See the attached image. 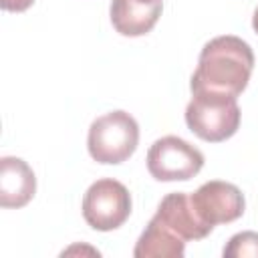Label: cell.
<instances>
[{
	"label": "cell",
	"mask_w": 258,
	"mask_h": 258,
	"mask_svg": "<svg viewBox=\"0 0 258 258\" xmlns=\"http://www.w3.org/2000/svg\"><path fill=\"white\" fill-rule=\"evenodd\" d=\"M254 52L240 36L224 34L204 44L198 69L191 75L189 89L194 91H216L238 97L252 75Z\"/></svg>",
	"instance_id": "obj_1"
},
{
	"label": "cell",
	"mask_w": 258,
	"mask_h": 258,
	"mask_svg": "<svg viewBox=\"0 0 258 258\" xmlns=\"http://www.w3.org/2000/svg\"><path fill=\"white\" fill-rule=\"evenodd\" d=\"M238 97L216 91H194L185 107V123L191 133L210 143L230 139L240 127Z\"/></svg>",
	"instance_id": "obj_2"
},
{
	"label": "cell",
	"mask_w": 258,
	"mask_h": 258,
	"mask_svg": "<svg viewBox=\"0 0 258 258\" xmlns=\"http://www.w3.org/2000/svg\"><path fill=\"white\" fill-rule=\"evenodd\" d=\"M139 143V125L127 111H109L89 127V155L105 165L127 161Z\"/></svg>",
	"instance_id": "obj_3"
},
{
	"label": "cell",
	"mask_w": 258,
	"mask_h": 258,
	"mask_svg": "<svg viewBox=\"0 0 258 258\" xmlns=\"http://www.w3.org/2000/svg\"><path fill=\"white\" fill-rule=\"evenodd\" d=\"M131 214V194L129 189L111 177L97 179L85 191L83 198V218L99 232H111L125 224Z\"/></svg>",
	"instance_id": "obj_4"
},
{
	"label": "cell",
	"mask_w": 258,
	"mask_h": 258,
	"mask_svg": "<svg viewBox=\"0 0 258 258\" xmlns=\"http://www.w3.org/2000/svg\"><path fill=\"white\" fill-rule=\"evenodd\" d=\"M204 167V153L177 135L157 139L147 151V169L157 181H187Z\"/></svg>",
	"instance_id": "obj_5"
},
{
	"label": "cell",
	"mask_w": 258,
	"mask_h": 258,
	"mask_svg": "<svg viewBox=\"0 0 258 258\" xmlns=\"http://www.w3.org/2000/svg\"><path fill=\"white\" fill-rule=\"evenodd\" d=\"M189 196L198 216L212 228L218 224L236 222L246 208L240 187L222 179L206 181Z\"/></svg>",
	"instance_id": "obj_6"
},
{
	"label": "cell",
	"mask_w": 258,
	"mask_h": 258,
	"mask_svg": "<svg viewBox=\"0 0 258 258\" xmlns=\"http://www.w3.org/2000/svg\"><path fill=\"white\" fill-rule=\"evenodd\" d=\"M153 218H157L161 224H165L171 232H175L185 242L202 240L214 230L198 216V212L191 204V196L185 191L167 194L161 200V204L157 206V212Z\"/></svg>",
	"instance_id": "obj_7"
},
{
	"label": "cell",
	"mask_w": 258,
	"mask_h": 258,
	"mask_svg": "<svg viewBox=\"0 0 258 258\" xmlns=\"http://www.w3.org/2000/svg\"><path fill=\"white\" fill-rule=\"evenodd\" d=\"M36 194V177L32 167L20 157L0 159V206L22 208Z\"/></svg>",
	"instance_id": "obj_8"
},
{
	"label": "cell",
	"mask_w": 258,
	"mask_h": 258,
	"mask_svg": "<svg viewBox=\"0 0 258 258\" xmlns=\"http://www.w3.org/2000/svg\"><path fill=\"white\" fill-rule=\"evenodd\" d=\"M161 8L163 4L147 6L135 0H113L109 8L111 24L123 36H143L157 24Z\"/></svg>",
	"instance_id": "obj_9"
},
{
	"label": "cell",
	"mask_w": 258,
	"mask_h": 258,
	"mask_svg": "<svg viewBox=\"0 0 258 258\" xmlns=\"http://www.w3.org/2000/svg\"><path fill=\"white\" fill-rule=\"evenodd\" d=\"M185 254V240L171 232L157 218H151L139 236L133 256L135 258H181Z\"/></svg>",
	"instance_id": "obj_10"
},
{
	"label": "cell",
	"mask_w": 258,
	"mask_h": 258,
	"mask_svg": "<svg viewBox=\"0 0 258 258\" xmlns=\"http://www.w3.org/2000/svg\"><path fill=\"white\" fill-rule=\"evenodd\" d=\"M222 254L224 258H258V232L234 234Z\"/></svg>",
	"instance_id": "obj_11"
},
{
	"label": "cell",
	"mask_w": 258,
	"mask_h": 258,
	"mask_svg": "<svg viewBox=\"0 0 258 258\" xmlns=\"http://www.w3.org/2000/svg\"><path fill=\"white\" fill-rule=\"evenodd\" d=\"M34 0H0L2 8L8 10V12H24L32 6Z\"/></svg>",
	"instance_id": "obj_12"
},
{
	"label": "cell",
	"mask_w": 258,
	"mask_h": 258,
	"mask_svg": "<svg viewBox=\"0 0 258 258\" xmlns=\"http://www.w3.org/2000/svg\"><path fill=\"white\" fill-rule=\"evenodd\" d=\"M135 2H141V4H147V6H157V4H163V0H135Z\"/></svg>",
	"instance_id": "obj_13"
},
{
	"label": "cell",
	"mask_w": 258,
	"mask_h": 258,
	"mask_svg": "<svg viewBox=\"0 0 258 258\" xmlns=\"http://www.w3.org/2000/svg\"><path fill=\"white\" fill-rule=\"evenodd\" d=\"M252 28H254L256 34H258V8H256V12H254V16H252Z\"/></svg>",
	"instance_id": "obj_14"
}]
</instances>
